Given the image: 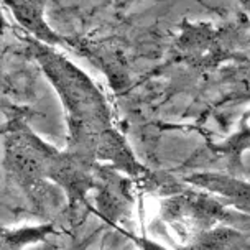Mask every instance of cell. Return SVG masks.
<instances>
[{
	"mask_svg": "<svg viewBox=\"0 0 250 250\" xmlns=\"http://www.w3.org/2000/svg\"><path fill=\"white\" fill-rule=\"evenodd\" d=\"M31 55L53 84L66 110L71 146L87 150L99 144L110 130V112L107 101L92 79L64 55L35 40H30Z\"/></svg>",
	"mask_w": 250,
	"mask_h": 250,
	"instance_id": "1",
	"label": "cell"
},
{
	"mask_svg": "<svg viewBox=\"0 0 250 250\" xmlns=\"http://www.w3.org/2000/svg\"><path fill=\"white\" fill-rule=\"evenodd\" d=\"M13 19L30 35V40L48 46L62 43V38L46 21L48 0H2Z\"/></svg>",
	"mask_w": 250,
	"mask_h": 250,
	"instance_id": "2",
	"label": "cell"
},
{
	"mask_svg": "<svg viewBox=\"0 0 250 250\" xmlns=\"http://www.w3.org/2000/svg\"><path fill=\"white\" fill-rule=\"evenodd\" d=\"M191 181L199 186H204L208 189L227 196L239 206H250V185L237 180H232L227 176L219 175H198L191 178Z\"/></svg>",
	"mask_w": 250,
	"mask_h": 250,
	"instance_id": "3",
	"label": "cell"
},
{
	"mask_svg": "<svg viewBox=\"0 0 250 250\" xmlns=\"http://www.w3.org/2000/svg\"><path fill=\"white\" fill-rule=\"evenodd\" d=\"M249 146H250V110L244 115L242 122H240L239 132L227 142L222 150H224L226 153L239 156L245 148H249Z\"/></svg>",
	"mask_w": 250,
	"mask_h": 250,
	"instance_id": "4",
	"label": "cell"
},
{
	"mask_svg": "<svg viewBox=\"0 0 250 250\" xmlns=\"http://www.w3.org/2000/svg\"><path fill=\"white\" fill-rule=\"evenodd\" d=\"M237 94L244 97L250 94V66L237 71Z\"/></svg>",
	"mask_w": 250,
	"mask_h": 250,
	"instance_id": "5",
	"label": "cell"
},
{
	"mask_svg": "<svg viewBox=\"0 0 250 250\" xmlns=\"http://www.w3.org/2000/svg\"><path fill=\"white\" fill-rule=\"evenodd\" d=\"M240 2H242V5L245 7V10H247L250 15V0H240Z\"/></svg>",
	"mask_w": 250,
	"mask_h": 250,
	"instance_id": "6",
	"label": "cell"
}]
</instances>
